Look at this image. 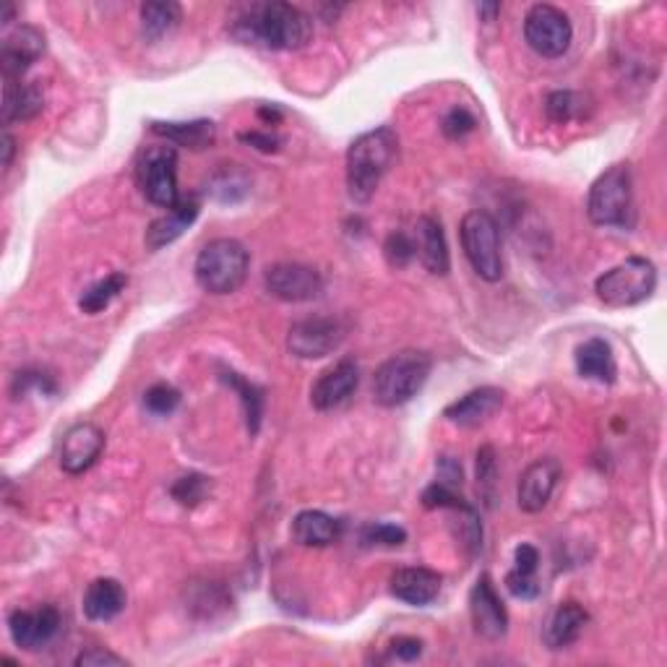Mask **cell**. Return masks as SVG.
<instances>
[{"mask_svg":"<svg viewBox=\"0 0 667 667\" xmlns=\"http://www.w3.org/2000/svg\"><path fill=\"white\" fill-rule=\"evenodd\" d=\"M423 506L425 509H449V511H461L467 509V501L461 498L454 488H446L441 482H434L423 490Z\"/></svg>","mask_w":667,"mask_h":667,"instance_id":"obj_36","label":"cell"},{"mask_svg":"<svg viewBox=\"0 0 667 667\" xmlns=\"http://www.w3.org/2000/svg\"><path fill=\"white\" fill-rule=\"evenodd\" d=\"M219 378H222V384H227L232 388L235 394L240 397V405H243L246 413V425L248 430H251V436L259 434L261 428V417H263V392L251 381H246L240 373H235L230 368H219Z\"/></svg>","mask_w":667,"mask_h":667,"instance_id":"obj_28","label":"cell"},{"mask_svg":"<svg viewBox=\"0 0 667 667\" xmlns=\"http://www.w3.org/2000/svg\"><path fill=\"white\" fill-rule=\"evenodd\" d=\"M209 490H211V478H207V475H199V472H190V475H183V478H178L173 482L170 493L180 506H188V509H194V506L207 501Z\"/></svg>","mask_w":667,"mask_h":667,"instance_id":"obj_32","label":"cell"},{"mask_svg":"<svg viewBox=\"0 0 667 667\" xmlns=\"http://www.w3.org/2000/svg\"><path fill=\"white\" fill-rule=\"evenodd\" d=\"M524 40L542 58H561L569 53L574 27L561 9L551 3H538L524 17Z\"/></svg>","mask_w":667,"mask_h":667,"instance_id":"obj_9","label":"cell"},{"mask_svg":"<svg viewBox=\"0 0 667 667\" xmlns=\"http://www.w3.org/2000/svg\"><path fill=\"white\" fill-rule=\"evenodd\" d=\"M178 405H180V392L170 384H154L149 392L144 394L146 413H152L157 417L173 415L175 409H178Z\"/></svg>","mask_w":667,"mask_h":667,"instance_id":"obj_34","label":"cell"},{"mask_svg":"<svg viewBox=\"0 0 667 667\" xmlns=\"http://www.w3.org/2000/svg\"><path fill=\"white\" fill-rule=\"evenodd\" d=\"M263 288L271 298L284 300V303H308L324 292V280L313 267L305 263H274L263 271Z\"/></svg>","mask_w":667,"mask_h":667,"instance_id":"obj_11","label":"cell"},{"mask_svg":"<svg viewBox=\"0 0 667 667\" xmlns=\"http://www.w3.org/2000/svg\"><path fill=\"white\" fill-rule=\"evenodd\" d=\"M586 215H590V219L597 227H618V230L634 227L636 209L632 165L621 163L607 167V170L592 183L590 199H586Z\"/></svg>","mask_w":667,"mask_h":667,"instance_id":"obj_5","label":"cell"},{"mask_svg":"<svg viewBox=\"0 0 667 667\" xmlns=\"http://www.w3.org/2000/svg\"><path fill=\"white\" fill-rule=\"evenodd\" d=\"M126 284H128V277L123 274V271H113V274H107L105 280L94 282L92 288L84 292L82 300H79V308H82L84 313H90V316H97V313L105 311V308L113 303L123 290H126Z\"/></svg>","mask_w":667,"mask_h":667,"instance_id":"obj_30","label":"cell"},{"mask_svg":"<svg viewBox=\"0 0 667 667\" xmlns=\"http://www.w3.org/2000/svg\"><path fill=\"white\" fill-rule=\"evenodd\" d=\"M136 183L146 201L159 209H173L178 196V152L170 144L146 146L136 159Z\"/></svg>","mask_w":667,"mask_h":667,"instance_id":"obj_8","label":"cell"},{"mask_svg":"<svg viewBox=\"0 0 667 667\" xmlns=\"http://www.w3.org/2000/svg\"><path fill=\"white\" fill-rule=\"evenodd\" d=\"M496 488H498V461L493 446H482L478 451V493L486 506L496 503Z\"/></svg>","mask_w":667,"mask_h":667,"instance_id":"obj_33","label":"cell"},{"mask_svg":"<svg viewBox=\"0 0 667 667\" xmlns=\"http://www.w3.org/2000/svg\"><path fill=\"white\" fill-rule=\"evenodd\" d=\"M441 574L425 566H407L392 574V595L413 607H425L441 595Z\"/></svg>","mask_w":667,"mask_h":667,"instance_id":"obj_20","label":"cell"},{"mask_svg":"<svg viewBox=\"0 0 667 667\" xmlns=\"http://www.w3.org/2000/svg\"><path fill=\"white\" fill-rule=\"evenodd\" d=\"M0 149H3V167L9 170L13 163V154H17V138H13L9 131L3 134V146H0Z\"/></svg>","mask_w":667,"mask_h":667,"instance_id":"obj_45","label":"cell"},{"mask_svg":"<svg viewBox=\"0 0 667 667\" xmlns=\"http://www.w3.org/2000/svg\"><path fill=\"white\" fill-rule=\"evenodd\" d=\"M232 37L263 50H300L313 40V19L292 3H256L232 21Z\"/></svg>","mask_w":667,"mask_h":667,"instance_id":"obj_1","label":"cell"},{"mask_svg":"<svg viewBox=\"0 0 667 667\" xmlns=\"http://www.w3.org/2000/svg\"><path fill=\"white\" fill-rule=\"evenodd\" d=\"M434 371V357L423 350H402L378 365L373 376V399L381 407H402L413 402Z\"/></svg>","mask_w":667,"mask_h":667,"instance_id":"obj_3","label":"cell"},{"mask_svg":"<svg viewBox=\"0 0 667 667\" xmlns=\"http://www.w3.org/2000/svg\"><path fill=\"white\" fill-rule=\"evenodd\" d=\"M399 138L392 128H376L357 136L347 149V190L355 204H368L397 157Z\"/></svg>","mask_w":667,"mask_h":667,"instance_id":"obj_2","label":"cell"},{"mask_svg":"<svg viewBox=\"0 0 667 667\" xmlns=\"http://www.w3.org/2000/svg\"><path fill=\"white\" fill-rule=\"evenodd\" d=\"M347 321L336 316H313L290 326L288 350L300 361H321L332 355L347 340Z\"/></svg>","mask_w":667,"mask_h":667,"instance_id":"obj_10","label":"cell"},{"mask_svg":"<svg viewBox=\"0 0 667 667\" xmlns=\"http://www.w3.org/2000/svg\"><path fill=\"white\" fill-rule=\"evenodd\" d=\"M475 126H478V121H475V115L469 113L467 107H451L449 113L444 115L441 131H444L446 138H451V142H459V138L472 134Z\"/></svg>","mask_w":667,"mask_h":667,"instance_id":"obj_37","label":"cell"},{"mask_svg":"<svg viewBox=\"0 0 667 667\" xmlns=\"http://www.w3.org/2000/svg\"><path fill=\"white\" fill-rule=\"evenodd\" d=\"M545 113L553 123L579 121V117L586 115V97H584V94L571 92V90L553 92V94H548Z\"/></svg>","mask_w":667,"mask_h":667,"instance_id":"obj_31","label":"cell"},{"mask_svg":"<svg viewBox=\"0 0 667 667\" xmlns=\"http://www.w3.org/2000/svg\"><path fill=\"white\" fill-rule=\"evenodd\" d=\"M384 256H386V261H388V267H394V269H405L409 261L415 259V240L409 238L407 232H402V230H397V232H392L386 238V243H384Z\"/></svg>","mask_w":667,"mask_h":667,"instance_id":"obj_35","label":"cell"},{"mask_svg":"<svg viewBox=\"0 0 667 667\" xmlns=\"http://www.w3.org/2000/svg\"><path fill=\"white\" fill-rule=\"evenodd\" d=\"M238 138L243 144L256 146L259 152H274L277 146H280V138L271 134V131H267V134H263V131H248V134H240Z\"/></svg>","mask_w":667,"mask_h":667,"instance_id":"obj_44","label":"cell"},{"mask_svg":"<svg viewBox=\"0 0 667 667\" xmlns=\"http://www.w3.org/2000/svg\"><path fill=\"white\" fill-rule=\"evenodd\" d=\"M469 615H472V626L482 639L501 642L509 634V613L501 595L496 592L493 579L482 574L469 590Z\"/></svg>","mask_w":667,"mask_h":667,"instance_id":"obj_12","label":"cell"},{"mask_svg":"<svg viewBox=\"0 0 667 667\" xmlns=\"http://www.w3.org/2000/svg\"><path fill=\"white\" fill-rule=\"evenodd\" d=\"M415 253L417 259L430 274L446 277L451 269L449 243H446V232L441 219L434 215H423L415 227Z\"/></svg>","mask_w":667,"mask_h":667,"instance_id":"obj_19","label":"cell"},{"mask_svg":"<svg viewBox=\"0 0 667 667\" xmlns=\"http://www.w3.org/2000/svg\"><path fill=\"white\" fill-rule=\"evenodd\" d=\"M574 361H576L579 376L582 378L597 381V384H605V386L615 384V378H618V365H615L611 344L600 340V336H592V340L579 344Z\"/></svg>","mask_w":667,"mask_h":667,"instance_id":"obj_24","label":"cell"},{"mask_svg":"<svg viewBox=\"0 0 667 667\" xmlns=\"http://www.w3.org/2000/svg\"><path fill=\"white\" fill-rule=\"evenodd\" d=\"M561 475L563 469L559 459L548 457V459L532 461V465L524 469L522 480H519V488H517L519 509L527 511V514H540V511L551 503L553 490L559 488Z\"/></svg>","mask_w":667,"mask_h":667,"instance_id":"obj_16","label":"cell"},{"mask_svg":"<svg viewBox=\"0 0 667 667\" xmlns=\"http://www.w3.org/2000/svg\"><path fill=\"white\" fill-rule=\"evenodd\" d=\"M259 117H263V121H269V123H280L282 121V113L277 107H261L259 110Z\"/></svg>","mask_w":667,"mask_h":667,"instance_id":"obj_47","label":"cell"},{"mask_svg":"<svg viewBox=\"0 0 667 667\" xmlns=\"http://www.w3.org/2000/svg\"><path fill=\"white\" fill-rule=\"evenodd\" d=\"M9 632L19 649L37 652L61 632V613L55 605H42L37 611H13L9 615Z\"/></svg>","mask_w":667,"mask_h":667,"instance_id":"obj_15","label":"cell"},{"mask_svg":"<svg viewBox=\"0 0 667 667\" xmlns=\"http://www.w3.org/2000/svg\"><path fill=\"white\" fill-rule=\"evenodd\" d=\"M657 288V269L655 263L644 256H632V259L615 263L595 282L597 298L607 308H628L639 305L652 298Z\"/></svg>","mask_w":667,"mask_h":667,"instance_id":"obj_7","label":"cell"},{"mask_svg":"<svg viewBox=\"0 0 667 667\" xmlns=\"http://www.w3.org/2000/svg\"><path fill=\"white\" fill-rule=\"evenodd\" d=\"M357 384H361V365L352 357H342L332 368L321 373L316 384L311 386V405L319 413H332L357 392Z\"/></svg>","mask_w":667,"mask_h":667,"instance_id":"obj_14","label":"cell"},{"mask_svg":"<svg viewBox=\"0 0 667 667\" xmlns=\"http://www.w3.org/2000/svg\"><path fill=\"white\" fill-rule=\"evenodd\" d=\"M76 665H79V667H94V665H126V659H123L121 655H115V652H110V649L94 647V649L82 652V655L76 657Z\"/></svg>","mask_w":667,"mask_h":667,"instance_id":"obj_41","label":"cell"},{"mask_svg":"<svg viewBox=\"0 0 667 667\" xmlns=\"http://www.w3.org/2000/svg\"><path fill=\"white\" fill-rule=\"evenodd\" d=\"M248 269H251V253L235 238L209 240L194 263L196 282L209 295H232V292H238L243 288Z\"/></svg>","mask_w":667,"mask_h":667,"instance_id":"obj_4","label":"cell"},{"mask_svg":"<svg viewBox=\"0 0 667 667\" xmlns=\"http://www.w3.org/2000/svg\"><path fill=\"white\" fill-rule=\"evenodd\" d=\"M45 55V34L37 27L21 24L3 37L0 45V69L6 82H21V76Z\"/></svg>","mask_w":667,"mask_h":667,"instance_id":"obj_13","label":"cell"},{"mask_svg":"<svg viewBox=\"0 0 667 667\" xmlns=\"http://www.w3.org/2000/svg\"><path fill=\"white\" fill-rule=\"evenodd\" d=\"M423 647L425 644L420 639H415V636H397V639L392 642L394 657L402 659V663H415V659L423 655Z\"/></svg>","mask_w":667,"mask_h":667,"instance_id":"obj_42","label":"cell"},{"mask_svg":"<svg viewBox=\"0 0 667 667\" xmlns=\"http://www.w3.org/2000/svg\"><path fill=\"white\" fill-rule=\"evenodd\" d=\"M478 13H482V17H486V21H493L496 13H501V6H498V3H480L478 6Z\"/></svg>","mask_w":667,"mask_h":667,"instance_id":"obj_46","label":"cell"},{"mask_svg":"<svg viewBox=\"0 0 667 667\" xmlns=\"http://www.w3.org/2000/svg\"><path fill=\"white\" fill-rule=\"evenodd\" d=\"M105 449V434L94 423H76L65 430L61 444V467L65 475H84Z\"/></svg>","mask_w":667,"mask_h":667,"instance_id":"obj_17","label":"cell"},{"mask_svg":"<svg viewBox=\"0 0 667 667\" xmlns=\"http://www.w3.org/2000/svg\"><path fill=\"white\" fill-rule=\"evenodd\" d=\"M126 603H128V595L126 590H123V584L117 582V579L102 576V579H94V582L86 586L82 611L90 621L105 623L117 618V615L126 611Z\"/></svg>","mask_w":667,"mask_h":667,"instance_id":"obj_22","label":"cell"},{"mask_svg":"<svg viewBox=\"0 0 667 667\" xmlns=\"http://www.w3.org/2000/svg\"><path fill=\"white\" fill-rule=\"evenodd\" d=\"M183 21V9L170 0H159V3H144L142 6V29L146 40H163L165 34H170L175 27Z\"/></svg>","mask_w":667,"mask_h":667,"instance_id":"obj_29","label":"cell"},{"mask_svg":"<svg viewBox=\"0 0 667 667\" xmlns=\"http://www.w3.org/2000/svg\"><path fill=\"white\" fill-rule=\"evenodd\" d=\"M501 407H503L501 388L480 386V388H472V392H467L465 397H459L457 402H451V405L444 409V417L451 425H459V428H480V425L488 423Z\"/></svg>","mask_w":667,"mask_h":667,"instance_id":"obj_18","label":"cell"},{"mask_svg":"<svg viewBox=\"0 0 667 667\" xmlns=\"http://www.w3.org/2000/svg\"><path fill=\"white\" fill-rule=\"evenodd\" d=\"M152 134L163 136L170 144L186 146V149L201 152L215 144L217 126L211 121H188V123H152Z\"/></svg>","mask_w":667,"mask_h":667,"instance_id":"obj_27","label":"cell"},{"mask_svg":"<svg viewBox=\"0 0 667 667\" xmlns=\"http://www.w3.org/2000/svg\"><path fill=\"white\" fill-rule=\"evenodd\" d=\"M461 248L469 267L486 282H498L503 277V256H501V230L488 211L472 209L467 211L459 227Z\"/></svg>","mask_w":667,"mask_h":667,"instance_id":"obj_6","label":"cell"},{"mask_svg":"<svg viewBox=\"0 0 667 667\" xmlns=\"http://www.w3.org/2000/svg\"><path fill=\"white\" fill-rule=\"evenodd\" d=\"M42 110H45V97H42L40 86L21 84V82H6L3 126L32 121V117L42 113Z\"/></svg>","mask_w":667,"mask_h":667,"instance_id":"obj_26","label":"cell"},{"mask_svg":"<svg viewBox=\"0 0 667 667\" xmlns=\"http://www.w3.org/2000/svg\"><path fill=\"white\" fill-rule=\"evenodd\" d=\"M538 566H540L538 548L530 545V542H522V545L514 551V571H522V574H534Z\"/></svg>","mask_w":667,"mask_h":667,"instance_id":"obj_43","label":"cell"},{"mask_svg":"<svg viewBox=\"0 0 667 667\" xmlns=\"http://www.w3.org/2000/svg\"><path fill=\"white\" fill-rule=\"evenodd\" d=\"M13 3H3V9H0V24L3 27H9L11 24V19H13Z\"/></svg>","mask_w":667,"mask_h":667,"instance_id":"obj_48","label":"cell"},{"mask_svg":"<svg viewBox=\"0 0 667 667\" xmlns=\"http://www.w3.org/2000/svg\"><path fill=\"white\" fill-rule=\"evenodd\" d=\"M436 472H438V480L436 482H441V486L454 488V490L461 488V465H459V459L441 457V459L436 461Z\"/></svg>","mask_w":667,"mask_h":667,"instance_id":"obj_40","label":"cell"},{"mask_svg":"<svg viewBox=\"0 0 667 667\" xmlns=\"http://www.w3.org/2000/svg\"><path fill=\"white\" fill-rule=\"evenodd\" d=\"M342 524L334 517H329L326 511H300L292 519V540L303 548H326L332 542L340 540Z\"/></svg>","mask_w":667,"mask_h":667,"instance_id":"obj_25","label":"cell"},{"mask_svg":"<svg viewBox=\"0 0 667 667\" xmlns=\"http://www.w3.org/2000/svg\"><path fill=\"white\" fill-rule=\"evenodd\" d=\"M586 623H590V615H586L584 607L569 600V603H561L551 613L545 632H542V642H545L548 649H566L584 634Z\"/></svg>","mask_w":667,"mask_h":667,"instance_id":"obj_23","label":"cell"},{"mask_svg":"<svg viewBox=\"0 0 667 667\" xmlns=\"http://www.w3.org/2000/svg\"><path fill=\"white\" fill-rule=\"evenodd\" d=\"M199 211H201V204L196 201L194 196L180 199L173 209H167V215L154 219L149 225V230H146V238H144L146 248H149V251H159V248L175 243V240H178L180 235L196 222Z\"/></svg>","mask_w":667,"mask_h":667,"instance_id":"obj_21","label":"cell"},{"mask_svg":"<svg viewBox=\"0 0 667 667\" xmlns=\"http://www.w3.org/2000/svg\"><path fill=\"white\" fill-rule=\"evenodd\" d=\"M407 540V532L397 524H371L363 530V542L365 545H378V548H399Z\"/></svg>","mask_w":667,"mask_h":667,"instance_id":"obj_38","label":"cell"},{"mask_svg":"<svg viewBox=\"0 0 667 667\" xmlns=\"http://www.w3.org/2000/svg\"><path fill=\"white\" fill-rule=\"evenodd\" d=\"M506 590H509L517 600H534L540 595V584L538 579H534V574H522V571H514V569L506 574Z\"/></svg>","mask_w":667,"mask_h":667,"instance_id":"obj_39","label":"cell"}]
</instances>
